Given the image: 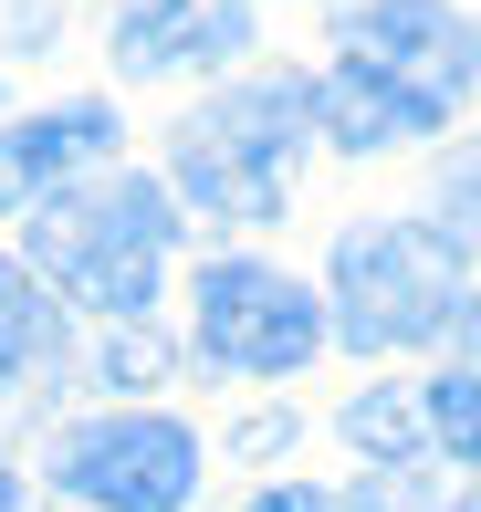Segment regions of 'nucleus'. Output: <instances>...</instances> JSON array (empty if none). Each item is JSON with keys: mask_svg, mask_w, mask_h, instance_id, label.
<instances>
[{"mask_svg": "<svg viewBox=\"0 0 481 512\" xmlns=\"http://www.w3.org/2000/svg\"><path fill=\"white\" fill-rule=\"evenodd\" d=\"M304 136H314V84L304 74H262V84H241V95L199 105L189 126H178V147H168L178 199L210 209V220H283Z\"/></svg>", "mask_w": 481, "mask_h": 512, "instance_id": "1", "label": "nucleus"}, {"mask_svg": "<svg viewBox=\"0 0 481 512\" xmlns=\"http://www.w3.org/2000/svg\"><path fill=\"white\" fill-rule=\"evenodd\" d=\"M178 241V199L157 178H105L95 199L63 189L53 209H32V262L53 272L74 304H95L105 324H136L157 304V262Z\"/></svg>", "mask_w": 481, "mask_h": 512, "instance_id": "2", "label": "nucleus"}, {"mask_svg": "<svg viewBox=\"0 0 481 512\" xmlns=\"http://www.w3.org/2000/svg\"><path fill=\"white\" fill-rule=\"evenodd\" d=\"M471 304L461 283V220H377L346 230L335 251V335L366 356H398V345L450 335Z\"/></svg>", "mask_w": 481, "mask_h": 512, "instance_id": "3", "label": "nucleus"}, {"mask_svg": "<svg viewBox=\"0 0 481 512\" xmlns=\"http://www.w3.org/2000/svg\"><path fill=\"white\" fill-rule=\"evenodd\" d=\"M53 481H63V502H95V512H189L199 502V439L157 408L84 418V429L53 439Z\"/></svg>", "mask_w": 481, "mask_h": 512, "instance_id": "4", "label": "nucleus"}, {"mask_svg": "<svg viewBox=\"0 0 481 512\" xmlns=\"http://www.w3.org/2000/svg\"><path fill=\"white\" fill-rule=\"evenodd\" d=\"M189 304H199V356L220 377H304L325 345V304L272 262H210Z\"/></svg>", "mask_w": 481, "mask_h": 512, "instance_id": "5", "label": "nucleus"}, {"mask_svg": "<svg viewBox=\"0 0 481 512\" xmlns=\"http://www.w3.org/2000/svg\"><path fill=\"white\" fill-rule=\"evenodd\" d=\"M346 63L377 74L387 95H408L419 115H450L481 74V32L450 0H366V11H346Z\"/></svg>", "mask_w": 481, "mask_h": 512, "instance_id": "6", "label": "nucleus"}, {"mask_svg": "<svg viewBox=\"0 0 481 512\" xmlns=\"http://www.w3.org/2000/svg\"><path fill=\"white\" fill-rule=\"evenodd\" d=\"M251 42V0H126L116 21V63L126 74H210Z\"/></svg>", "mask_w": 481, "mask_h": 512, "instance_id": "7", "label": "nucleus"}, {"mask_svg": "<svg viewBox=\"0 0 481 512\" xmlns=\"http://www.w3.org/2000/svg\"><path fill=\"white\" fill-rule=\"evenodd\" d=\"M95 157H116V115L105 105H63L32 126H0V209H53Z\"/></svg>", "mask_w": 481, "mask_h": 512, "instance_id": "8", "label": "nucleus"}, {"mask_svg": "<svg viewBox=\"0 0 481 512\" xmlns=\"http://www.w3.org/2000/svg\"><path fill=\"white\" fill-rule=\"evenodd\" d=\"M314 126L335 136L346 157H366V147H398V136H429L440 115H419L408 95H387L377 74H356V63H335L325 84H314Z\"/></svg>", "mask_w": 481, "mask_h": 512, "instance_id": "9", "label": "nucleus"}, {"mask_svg": "<svg viewBox=\"0 0 481 512\" xmlns=\"http://www.w3.org/2000/svg\"><path fill=\"white\" fill-rule=\"evenodd\" d=\"M346 439L366 450V471H429V387L408 398V387H377V398H356L346 408Z\"/></svg>", "mask_w": 481, "mask_h": 512, "instance_id": "10", "label": "nucleus"}, {"mask_svg": "<svg viewBox=\"0 0 481 512\" xmlns=\"http://www.w3.org/2000/svg\"><path fill=\"white\" fill-rule=\"evenodd\" d=\"M53 345H63V304L42 293L32 262H0V387H21Z\"/></svg>", "mask_w": 481, "mask_h": 512, "instance_id": "11", "label": "nucleus"}, {"mask_svg": "<svg viewBox=\"0 0 481 512\" xmlns=\"http://www.w3.org/2000/svg\"><path fill=\"white\" fill-rule=\"evenodd\" d=\"M429 439H440V460H471L481 471V366L429 377Z\"/></svg>", "mask_w": 481, "mask_h": 512, "instance_id": "12", "label": "nucleus"}, {"mask_svg": "<svg viewBox=\"0 0 481 512\" xmlns=\"http://www.w3.org/2000/svg\"><path fill=\"white\" fill-rule=\"evenodd\" d=\"M346 512H440V502H429V471H366Z\"/></svg>", "mask_w": 481, "mask_h": 512, "instance_id": "13", "label": "nucleus"}, {"mask_svg": "<svg viewBox=\"0 0 481 512\" xmlns=\"http://www.w3.org/2000/svg\"><path fill=\"white\" fill-rule=\"evenodd\" d=\"M157 366H168V356H157V345H147V335H126V345H116V356H105V387H147V377H157Z\"/></svg>", "mask_w": 481, "mask_h": 512, "instance_id": "14", "label": "nucleus"}, {"mask_svg": "<svg viewBox=\"0 0 481 512\" xmlns=\"http://www.w3.org/2000/svg\"><path fill=\"white\" fill-rule=\"evenodd\" d=\"M241 512H346V502H325V492H304V481H283V492H262V502H241Z\"/></svg>", "mask_w": 481, "mask_h": 512, "instance_id": "15", "label": "nucleus"}, {"mask_svg": "<svg viewBox=\"0 0 481 512\" xmlns=\"http://www.w3.org/2000/svg\"><path fill=\"white\" fill-rule=\"evenodd\" d=\"M11 502H21V481H11V460H0V512H11Z\"/></svg>", "mask_w": 481, "mask_h": 512, "instance_id": "16", "label": "nucleus"}, {"mask_svg": "<svg viewBox=\"0 0 481 512\" xmlns=\"http://www.w3.org/2000/svg\"><path fill=\"white\" fill-rule=\"evenodd\" d=\"M450 512H481V492H461V502H450Z\"/></svg>", "mask_w": 481, "mask_h": 512, "instance_id": "17", "label": "nucleus"}]
</instances>
